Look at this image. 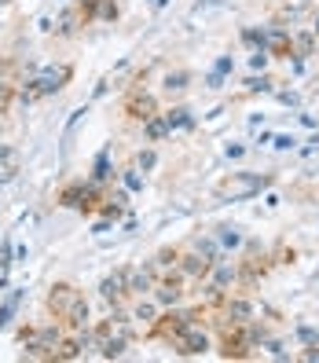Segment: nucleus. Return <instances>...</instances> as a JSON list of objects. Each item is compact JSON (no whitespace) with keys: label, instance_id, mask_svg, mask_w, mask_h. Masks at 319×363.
<instances>
[{"label":"nucleus","instance_id":"1","mask_svg":"<svg viewBox=\"0 0 319 363\" xmlns=\"http://www.w3.org/2000/svg\"><path fill=\"white\" fill-rule=\"evenodd\" d=\"M45 308L52 319H59L70 334H81L92 327V315H89V297H84L81 286L67 283V279H55L45 294Z\"/></svg>","mask_w":319,"mask_h":363},{"label":"nucleus","instance_id":"2","mask_svg":"<svg viewBox=\"0 0 319 363\" xmlns=\"http://www.w3.org/2000/svg\"><path fill=\"white\" fill-rule=\"evenodd\" d=\"M103 199H106V187L96 184V180H89V177H84V180L62 184V187H59V195H55V202H59L62 209H77L81 217H99Z\"/></svg>","mask_w":319,"mask_h":363},{"label":"nucleus","instance_id":"3","mask_svg":"<svg viewBox=\"0 0 319 363\" xmlns=\"http://www.w3.org/2000/svg\"><path fill=\"white\" fill-rule=\"evenodd\" d=\"M275 184H279V173H231L228 180L217 184V199L246 202V199H257L261 191H272Z\"/></svg>","mask_w":319,"mask_h":363},{"label":"nucleus","instance_id":"4","mask_svg":"<svg viewBox=\"0 0 319 363\" xmlns=\"http://www.w3.org/2000/svg\"><path fill=\"white\" fill-rule=\"evenodd\" d=\"M217 356L220 359H253V356H257V349L246 341V327L242 323H224V319H220Z\"/></svg>","mask_w":319,"mask_h":363},{"label":"nucleus","instance_id":"5","mask_svg":"<svg viewBox=\"0 0 319 363\" xmlns=\"http://www.w3.org/2000/svg\"><path fill=\"white\" fill-rule=\"evenodd\" d=\"M158 111H162V106H158V96H155V92H147L143 84H129V92H125V99H121L125 121L143 125L147 118H155Z\"/></svg>","mask_w":319,"mask_h":363},{"label":"nucleus","instance_id":"6","mask_svg":"<svg viewBox=\"0 0 319 363\" xmlns=\"http://www.w3.org/2000/svg\"><path fill=\"white\" fill-rule=\"evenodd\" d=\"M99 297H103L106 308H125L133 301V294H129V264H121L111 275H103L99 279Z\"/></svg>","mask_w":319,"mask_h":363},{"label":"nucleus","instance_id":"7","mask_svg":"<svg viewBox=\"0 0 319 363\" xmlns=\"http://www.w3.org/2000/svg\"><path fill=\"white\" fill-rule=\"evenodd\" d=\"M33 74V81H37V89H40V96H59L67 84L74 81V62H55V67H40V70H30Z\"/></svg>","mask_w":319,"mask_h":363},{"label":"nucleus","instance_id":"8","mask_svg":"<svg viewBox=\"0 0 319 363\" xmlns=\"http://www.w3.org/2000/svg\"><path fill=\"white\" fill-rule=\"evenodd\" d=\"M213 349H217V341L206 334V323L187 327V330L173 341V352H177L180 359H195V356H206V352H213Z\"/></svg>","mask_w":319,"mask_h":363},{"label":"nucleus","instance_id":"9","mask_svg":"<svg viewBox=\"0 0 319 363\" xmlns=\"http://www.w3.org/2000/svg\"><path fill=\"white\" fill-rule=\"evenodd\" d=\"M224 323H250L253 315H257V301L239 286V290H231L228 297H224V305H220V312H217Z\"/></svg>","mask_w":319,"mask_h":363},{"label":"nucleus","instance_id":"10","mask_svg":"<svg viewBox=\"0 0 319 363\" xmlns=\"http://www.w3.org/2000/svg\"><path fill=\"white\" fill-rule=\"evenodd\" d=\"M213 264H217V261H209L206 253H198V250H191V246H187V250L180 253V264H177V268L191 279V286H198V283H206V279H209Z\"/></svg>","mask_w":319,"mask_h":363},{"label":"nucleus","instance_id":"11","mask_svg":"<svg viewBox=\"0 0 319 363\" xmlns=\"http://www.w3.org/2000/svg\"><path fill=\"white\" fill-rule=\"evenodd\" d=\"M158 279H162V275H158V268H155L151 261L129 264V294H133V297H147V294L155 290Z\"/></svg>","mask_w":319,"mask_h":363},{"label":"nucleus","instance_id":"12","mask_svg":"<svg viewBox=\"0 0 319 363\" xmlns=\"http://www.w3.org/2000/svg\"><path fill=\"white\" fill-rule=\"evenodd\" d=\"M191 81H195V74H191L187 67L165 70V74H162V96H169V99H180V96L191 89Z\"/></svg>","mask_w":319,"mask_h":363},{"label":"nucleus","instance_id":"13","mask_svg":"<svg viewBox=\"0 0 319 363\" xmlns=\"http://www.w3.org/2000/svg\"><path fill=\"white\" fill-rule=\"evenodd\" d=\"M209 283H217L220 290H239V261H228V257H220L217 264H213V272H209Z\"/></svg>","mask_w":319,"mask_h":363},{"label":"nucleus","instance_id":"14","mask_svg":"<svg viewBox=\"0 0 319 363\" xmlns=\"http://www.w3.org/2000/svg\"><path fill=\"white\" fill-rule=\"evenodd\" d=\"M18 169H23V151L11 143H0V187L11 184L18 177Z\"/></svg>","mask_w":319,"mask_h":363},{"label":"nucleus","instance_id":"15","mask_svg":"<svg viewBox=\"0 0 319 363\" xmlns=\"http://www.w3.org/2000/svg\"><path fill=\"white\" fill-rule=\"evenodd\" d=\"M89 180H96V184H103V187L118 184V169L111 165V147H103V151L92 158V173H89Z\"/></svg>","mask_w":319,"mask_h":363},{"label":"nucleus","instance_id":"16","mask_svg":"<svg viewBox=\"0 0 319 363\" xmlns=\"http://www.w3.org/2000/svg\"><path fill=\"white\" fill-rule=\"evenodd\" d=\"M140 136H143V143H165L169 136H173V129H169V121H165V114L158 111L155 118H147L143 125H140Z\"/></svg>","mask_w":319,"mask_h":363},{"label":"nucleus","instance_id":"17","mask_svg":"<svg viewBox=\"0 0 319 363\" xmlns=\"http://www.w3.org/2000/svg\"><path fill=\"white\" fill-rule=\"evenodd\" d=\"M70 359H84V341L81 334H62V341L55 345V363H70Z\"/></svg>","mask_w":319,"mask_h":363},{"label":"nucleus","instance_id":"18","mask_svg":"<svg viewBox=\"0 0 319 363\" xmlns=\"http://www.w3.org/2000/svg\"><path fill=\"white\" fill-rule=\"evenodd\" d=\"M213 235H217V242H220V250L228 253H239L242 246H246V235H242V228L239 224H217V231H213Z\"/></svg>","mask_w":319,"mask_h":363},{"label":"nucleus","instance_id":"19","mask_svg":"<svg viewBox=\"0 0 319 363\" xmlns=\"http://www.w3.org/2000/svg\"><path fill=\"white\" fill-rule=\"evenodd\" d=\"M158 301H155V297L151 294H147V297H133V319H136V323L140 327H151L155 323V319H158Z\"/></svg>","mask_w":319,"mask_h":363},{"label":"nucleus","instance_id":"20","mask_svg":"<svg viewBox=\"0 0 319 363\" xmlns=\"http://www.w3.org/2000/svg\"><path fill=\"white\" fill-rule=\"evenodd\" d=\"M81 30H84V23H81L77 8H67V11L59 15V23H55V30H52V33H55L59 40H70V37H77Z\"/></svg>","mask_w":319,"mask_h":363},{"label":"nucleus","instance_id":"21","mask_svg":"<svg viewBox=\"0 0 319 363\" xmlns=\"http://www.w3.org/2000/svg\"><path fill=\"white\" fill-rule=\"evenodd\" d=\"M165 114V121H169V129L173 133H180V129H195V114H191V106H184V103H173L169 111H162Z\"/></svg>","mask_w":319,"mask_h":363},{"label":"nucleus","instance_id":"22","mask_svg":"<svg viewBox=\"0 0 319 363\" xmlns=\"http://www.w3.org/2000/svg\"><path fill=\"white\" fill-rule=\"evenodd\" d=\"M315 52H319V37L312 33V26H305V30H293V55L312 59Z\"/></svg>","mask_w":319,"mask_h":363},{"label":"nucleus","instance_id":"23","mask_svg":"<svg viewBox=\"0 0 319 363\" xmlns=\"http://www.w3.org/2000/svg\"><path fill=\"white\" fill-rule=\"evenodd\" d=\"M275 89H279V81L268 77V74H250V77L242 81V92H246V96H272Z\"/></svg>","mask_w":319,"mask_h":363},{"label":"nucleus","instance_id":"24","mask_svg":"<svg viewBox=\"0 0 319 363\" xmlns=\"http://www.w3.org/2000/svg\"><path fill=\"white\" fill-rule=\"evenodd\" d=\"M143 177H147V173H143L136 162H133V165H125V169H118V184H121V187H129L133 195H143V187H147Z\"/></svg>","mask_w":319,"mask_h":363},{"label":"nucleus","instance_id":"25","mask_svg":"<svg viewBox=\"0 0 319 363\" xmlns=\"http://www.w3.org/2000/svg\"><path fill=\"white\" fill-rule=\"evenodd\" d=\"M92 23H106V26L121 23V0H96Z\"/></svg>","mask_w":319,"mask_h":363},{"label":"nucleus","instance_id":"26","mask_svg":"<svg viewBox=\"0 0 319 363\" xmlns=\"http://www.w3.org/2000/svg\"><path fill=\"white\" fill-rule=\"evenodd\" d=\"M180 246H162L155 257H151V264L158 268V275H165V272H177V264H180Z\"/></svg>","mask_w":319,"mask_h":363},{"label":"nucleus","instance_id":"27","mask_svg":"<svg viewBox=\"0 0 319 363\" xmlns=\"http://www.w3.org/2000/svg\"><path fill=\"white\" fill-rule=\"evenodd\" d=\"M191 250H198V253H206L209 261H220L224 257V250H220V242H217V235H195V239L187 242Z\"/></svg>","mask_w":319,"mask_h":363},{"label":"nucleus","instance_id":"28","mask_svg":"<svg viewBox=\"0 0 319 363\" xmlns=\"http://www.w3.org/2000/svg\"><path fill=\"white\" fill-rule=\"evenodd\" d=\"M129 345H133L129 337H121V334H111V337L103 341V349H99V359H121L125 352H129Z\"/></svg>","mask_w":319,"mask_h":363},{"label":"nucleus","instance_id":"29","mask_svg":"<svg viewBox=\"0 0 319 363\" xmlns=\"http://www.w3.org/2000/svg\"><path fill=\"white\" fill-rule=\"evenodd\" d=\"M40 99H45V96H40L37 81H33V74L18 81V106H33V103H40Z\"/></svg>","mask_w":319,"mask_h":363},{"label":"nucleus","instance_id":"30","mask_svg":"<svg viewBox=\"0 0 319 363\" xmlns=\"http://www.w3.org/2000/svg\"><path fill=\"white\" fill-rule=\"evenodd\" d=\"M239 40L253 52V48H264V40H268V26H242L239 30Z\"/></svg>","mask_w":319,"mask_h":363},{"label":"nucleus","instance_id":"31","mask_svg":"<svg viewBox=\"0 0 319 363\" xmlns=\"http://www.w3.org/2000/svg\"><path fill=\"white\" fill-rule=\"evenodd\" d=\"M133 162L143 169V173H155V169H158V151H155V143H143Z\"/></svg>","mask_w":319,"mask_h":363},{"label":"nucleus","instance_id":"32","mask_svg":"<svg viewBox=\"0 0 319 363\" xmlns=\"http://www.w3.org/2000/svg\"><path fill=\"white\" fill-rule=\"evenodd\" d=\"M89 118V103L84 106H77V111H70V118H67V129H62V147H70V140H74V133H77V125Z\"/></svg>","mask_w":319,"mask_h":363},{"label":"nucleus","instance_id":"33","mask_svg":"<svg viewBox=\"0 0 319 363\" xmlns=\"http://www.w3.org/2000/svg\"><path fill=\"white\" fill-rule=\"evenodd\" d=\"M246 155H250V143H242V140H228L224 143V158L228 162H242Z\"/></svg>","mask_w":319,"mask_h":363},{"label":"nucleus","instance_id":"34","mask_svg":"<svg viewBox=\"0 0 319 363\" xmlns=\"http://www.w3.org/2000/svg\"><path fill=\"white\" fill-rule=\"evenodd\" d=\"M257 352H264V356H272V359H290V352H286V345H283L279 337H268Z\"/></svg>","mask_w":319,"mask_h":363},{"label":"nucleus","instance_id":"35","mask_svg":"<svg viewBox=\"0 0 319 363\" xmlns=\"http://www.w3.org/2000/svg\"><path fill=\"white\" fill-rule=\"evenodd\" d=\"M268 62H272L268 48H253V52H250V70H253V74H264Z\"/></svg>","mask_w":319,"mask_h":363},{"label":"nucleus","instance_id":"36","mask_svg":"<svg viewBox=\"0 0 319 363\" xmlns=\"http://www.w3.org/2000/svg\"><path fill=\"white\" fill-rule=\"evenodd\" d=\"M272 147H275V151H283V155H286V151H297V147H301V140H297L293 133H279V136L272 140Z\"/></svg>","mask_w":319,"mask_h":363},{"label":"nucleus","instance_id":"37","mask_svg":"<svg viewBox=\"0 0 319 363\" xmlns=\"http://www.w3.org/2000/svg\"><path fill=\"white\" fill-rule=\"evenodd\" d=\"M272 96H275V99H279L283 106H301V96H297L293 89H290V92H286V89H275Z\"/></svg>","mask_w":319,"mask_h":363},{"label":"nucleus","instance_id":"38","mask_svg":"<svg viewBox=\"0 0 319 363\" xmlns=\"http://www.w3.org/2000/svg\"><path fill=\"white\" fill-rule=\"evenodd\" d=\"M297 261V250L293 246H279V253H275V264H293Z\"/></svg>","mask_w":319,"mask_h":363},{"label":"nucleus","instance_id":"39","mask_svg":"<svg viewBox=\"0 0 319 363\" xmlns=\"http://www.w3.org/2000/svg\"><path fill=\"white\" fill-rule=\"evenodd\" d=\"M213 70H217V74H224V77H228L231 70H235V59H231V55H220L217 62H213Z\"/></svg>","mask_w":319,"mask_h":363},{"label":"nucleus","instance_id":"40","mask_svg":"<svg viewBox=\"0 0 319 363\" xmlns=\"http://www.w3.org/2000/svg\"><path fill=\"white\" fill-rule=\"evenodd\" d=\"M297 359H305V363H319V345H305V352H297Z\"/></svg>","mask_w":319,"mask_h":363},{"label":"nucleus","instance_id":"41","mask_svg":"<svg viewBox=\"0 0 319 363\" xmlns=\"http://www.w3.org/2000/svg\"><path fill=\"white\" fill-rule=\"evenodd\" d=\"M272 140H275V133L272 129H261L257 140H253V147H272Z\"/></svg>","mask_w":319,"mask_h":363},{"label":"nucleus","instance_id":"42","mask_svg":"<svg viewBox=\"0 0 319 363\" xmlns=\"http://www.w3.org/2000/svg\"><path fill=\"white\" fill-rule=\"evenodd\" d=\"M220 84H224V74H217V70L206 74V89H220Z\"/></svg>","mask_w":319,"mask_h":363},{"label":"nucleus","instance_id":"43","mask_svg":"<svg viewBox=\"0 0 319 363\" xmlns=\"http://www.w3.org/2000/svg\"><path fill=\"white\" fill-rule=\"evenodd\" d=\"M297 121H301L305 129H319V118H315V114H305V111H301V114H297Z\"/></svg>","mask_w":319,"mask_h":363},{"label":"nucleus","instance_id":"44","mask_svg":"<svg viewBox=\"0 0 319 363\" xmlns=\"http://www.w3.org/2000/svg\"><path fill=\"white\" fill-rule=\"evenodd\" d=\"M26 257H30V246L15 242V264H26Z\"/></svg>","mask_w":319,"mask_h":363},{"label":"nucleus","instance_id":"45","mask_svg":"<svg viewBox=\"0 0 319 363\" xmlns=\"http://www.w3.org/2000/svg\"><path fill=\"white\" fill-rule=\"evenodd\" d=\"M275 206H279V195H268V199H264V209H268V213H272V209H275Z\"/></svg>","mask_w":319,"mask_h":363},{"label":"nucleus","instance_id":"46","mask_svg":"<svg viewBox=\"0 0 319 363\" xmlns=\"http://www.w3.org/2000/svg\"><path fill=\"white\" fill-rule=\"evenodd\" d=\"M312 33H315V37H319V11H315V15H312Z\"/></svg>","mask_w":319,"mask_h":363},{"label":"nucleus","instance_id":"47","mask_svg":"<svg viewBox=\"0 0 319 363\" xmlns=\"http://www.w3.org/2000/svg\"><path fill=\"white\" fill-rule=\"evenodd\" d=\"M165 4H169V0H151V8H155V11H162Z\"/></svg>","mask_w":319,"mask_h":363},{"label":"nucleus","instance_id":"48","mask_svg":"<svg viewBox=\"0 0 319 363\" xmlns=\"http://www.w3.org/2000/svg\"><path fill=\"white\" fill-rule=\"evenodd\" d=\"M8 4H11V0H0V8H8Z\"/></svg>","mask_w":319,"mask_h":363},{"label":"nucleus","instance_id":"49","mask_svg":"<svg viewBox=\"0 0 319 363\" xmlns=\"http://www.w3.org/2000/svg\"><path fill=\"white\" fill-rule=\"evenodd\" d=\"M0 133H4V118H0Z\"/></svg>","mask_w":319,"mask_h":363}]
</instances>
